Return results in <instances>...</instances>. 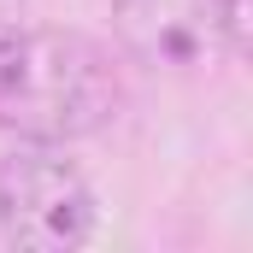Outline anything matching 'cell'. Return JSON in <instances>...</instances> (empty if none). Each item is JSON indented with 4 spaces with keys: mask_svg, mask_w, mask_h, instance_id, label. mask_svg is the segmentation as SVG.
<instances>
[{
    "mask_svg": "<svg viewBox=\"0 0 253 253\" xmlns=\"http://www.w3.org/2000/svg\"><path fill=\"white\" fill-rule=\"evenodd\" d=\"M112 30L118 47L147 71L194 77L230 53L218 0H112Z\"/></svg>",
    "mask_w": 253,
    "mask_h": 253,
    "instance_id": "cell-3",
    "label": "cell"
},
{
    "mask_svg": "<svg viewBox=\"0 0 253 253\" xmlns=\"http://www.w3.org/2000/svg\"><path fill=\"white\" fill-rule=\"evenodd\" d=\"M24 6H30V0H0V42L24 30Z\"/></svg>",
    "mask_w": 253,
    "mask_h": 253,
    "instance_id": "cell-5",
    "label": "cell"
},
{
    "mask_svg": "<svg viewBox=\"0 0 253 253\" xmlns=\"http://www.w3.org/2000/svg\"><path fill=\"white\" fill-rule=\"evenodd\" d=\"M94 189L53 141L0 159V236L24 253H71L94 236Z\"/></svg>",
    "mask_w": 253,
    "mask_h": 253,
    "instance_id": "cell-2",
    "label": "cell"
},
{
    "mask_svg": "<svg viewBox=\"0 0 253 253\" xmlns=\"http://www.w3.org/2000/svg\"><path fill=\"white\" fill-rule=\"evenodd\" d=\"M218 24H224L230 59H242L253 47V0H218Z\"/></svg>",
    "mask_w": 253,
    "mask_h": 253,
    "instance_id": "cell-4",
    "label": "cell"
},
{
    "mask_svg": "<svg viewBox=\"0 0 253 253\" xmlns=\"http://www.w3.org/2000/svg\"><path fill=\"white\" fill-rule=\"evenodd\" d=\"M124 106L112 53L83 30H18L0 42V129L24 141H83Z\"/></svg>",
    "mask_w": 253,
    "mask_h": 253,
    "instance_id": "cell-1",
    "label": "cell"
}]
</instances>
